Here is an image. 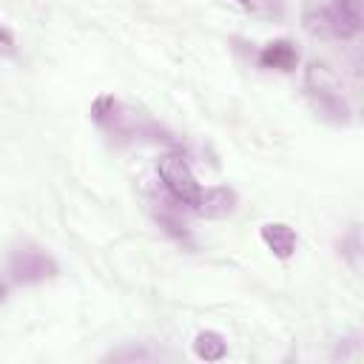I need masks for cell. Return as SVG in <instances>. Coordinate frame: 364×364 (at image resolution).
I'll list each match as a JSON object with an SVG mask.
<instances>
[{"mask_svg":"<svg viewBox=\"0 0 364 364\" xmlns=\"http://www.w3.org/2000/svg\"><path fill=\"white\" fill-rule=\"evenodd\" d=\"M304 88H307V97H310L313 108L321 117H327L333 122H347L350 119V105L341 97V91L336 85V77L327 71V65L310 63L307 71H304Z\"/></svg>","mask_w":364,"mask_h":364,"instance_id":"1","label":"cell"},{"mask_svg":"<svg viewBox=\"0 0 364 364\" xmlns=\"http://www.w3.org/2000/svg\"><path fill=\"white\" fill-rule=\"evenodd\" d=\"M9 276L17 284H40L57 276V262L46 247L34 242H20L9 253Z\"/></svg>","mask_w":364,"mask_h":364,"instance_id":"2","label":"cell"},{"mask_svg":"<svg viewBox=\"0 0 364 364\" xmlns=\"http://www.w3.org/2000/svg\"><path fill=\"white\" fill-rule=\"evenodd\" d=\"M307 26L313 31L350 40L361 31V0H330L318 14H307Z\"/></svg>","mask_w":364,"mask_h":364,"instance_id":"3","label":"cell"},{"mask_svg":"<svg viewBox=\"0 0 364 364\" xmlns=\"http://www.w3.org/2000/svg\"><path fill=\"white\" fill-rule=\"evenodd\" d=\"M156 173H159V182H162L165 193L176 205L191 208L196 202L202 185L196 182V176H193V171H191V165H188V159L182 154H165L159 159V165H156Z\"/></svg>","mask_w":364,"mask_h":364,"instance_id":"4","label":"cell"},{"mask_svg":"<svg viewBox=\"0 0 364 364\" xmlns=\"http://www.w3.org/2000/svg\"><path fill=\"white\" fill-rule=\"evenodd\" d=\"M236 202H239V196H236L233 188L213 185V188H199V196L191 205V210L199 213V216H205V219H225V216L233 213Z\"/></svg>","mask_w":364,"mask_h":364,"instance_id":"5","label":"cell"},{"mask_svg":"<svg viewBox=\"0 0 364 364\" xmlns=\"http://www.w3.org/2000/svg\"><path fill=\"white\" fill-rule=\"evenodd\" d=\"M259 236H262L264 247L276 259H290L296 253V247H299V233L290 225H284V222H267V225H262L259 228Z\"/></svg>","mask_w":364,"mask_h":364,"instance_id":"6","label":"cell"},{"mask_svg":"<svg viewBox=\"0 0 364 364\" xmlns=\"http://www.w3.org/2000/svg\"><path fill=\"white\" fill-rule=\"evenodd\" d=\"M299 63V51L290 40H273L259 51V65L262 68H276V71H293Z\"/></svg>","mask_w":364,"mask_h":364,"instance_id":"7","label":"cell"},{"mask_svg":"<svg viewBox=\"0 0 364 364\" xmlns=\"http://www.w3.org/2000/svg\"><path fill=\"white\" fill-rule=\"evenodd\" d=\"M193 355L199 361H222L228 355V341L216 330H202L193 338Z\"/></svg>","mask_w":364,"mask_h":364,"instance_id":"8","label":"cell"},{"mask_svg":"<svg viewBox=\"0 0 364 364\" xmlns=\"http://www.w3.org/2000/svg\"><path fill=\"white\" fill-rule=\"evenodd\" d=\"M114 111H117V100L114 97H97V102L91 105V119L105 125L114 119Z\"/></svg>","mask_w":364,"mask_h":364,"instance_id":"9","label":"cell"},{"mask_svg":"<svg viewBox=\"0 0 364 364\" xmlns=\"http://www.w3.org/2000/svg\"><path fill=\"white\" fill-rule=\"evenodd\" d=\"M148 358H151V353L142 350V347H134V344L119 347V350H111L105 355V361H148Z\"/></svg>","mask_w":364,"mask_h":364,"instance_id":"10","label":"cell"},{"mask_svg":"<svg viewBox=\"0 0 364 364\" xmlns=\"http://www.w3.org/2000/svg\"><path fill=\"white\" fill-rule=\"evenodd\" d=\"M17 54V40L11 34V28L0 26V57H14Z\"/></svg>","mask_w":364,"mask_h":364,"instance_id":"11","label":"cell"},{"mask_svg":"<svg viewBox=\"0 0 364 364\" xmlns=\"http://www.w3.org/2000/svg\"><path fill=\"white\" fill-rule=\"evenodd\" d=\"M6 293H9V287H6V282H0V304L6 301Z\"/></svg>","mask_w":364,"mask_h":364,"instance_id":"12","label":"cell"},{"mask_svg":"<svg viewBox=\"0 0 364 364\" xmlns=\"http://www.w3.org/2000/svg\"><path fill=\"white\" fill-rule=\"evenodd\" d=\"M239 3H242V6H250V0H239Z\"/></svg>","mask_w":364,"mask_h":364,"instance_id":"13","label":"cell"}]
</instances>
